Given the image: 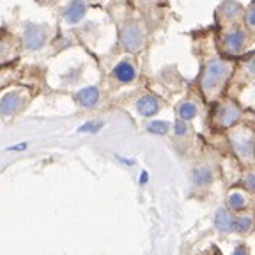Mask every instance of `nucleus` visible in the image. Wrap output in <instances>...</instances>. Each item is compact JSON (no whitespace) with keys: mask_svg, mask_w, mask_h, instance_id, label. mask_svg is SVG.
<instances>
[{"mask_svg":"<svg viewBox=\"0 0 255 255\" xmlns=\"http://www.w3.org/2000/svg\"><path fill=\"white\" fill-rule=\"evenodd\" d=\"M229 71H231V68H229L225 62H222V60H213V62L207 66L206 73H204V78H202L204 92H207V94L215 92L216 89L220 87V84L229 76Z\"/></svg>","mask_w":255,"mask_h":255,"instance_id":"f257e3e1","label":"nucleus"},{"mask_svg":"<svg viewBox=\"0 0 255 255\" xmlns=\"http://www.w3.org/2000/svg\"><path fill=\"white\" fill-rule=\"evenodd\" d=\"M143 44V30L138 23H129L121 32V46L126 52H138Z\"/></svg>","mask_w":255,"mask_h":255,"instance_id":"f03ea898","label":"nucleus"},{"mask_svg":"<svg viewBox=\"0 0 255 255\" xmlns=\"http://www.w3.org/2000/svg\"><path fill=\"white\" fill-rule=\"evenodd\" d=\"M46 43V30L39 25H27L23 32V44L27 50H39Z\"/></svg>","mask_w":255,"mask_h":255,"instance_id":"7ed1b4c3","label":"nucleus"},{"mask_svg":"<svg viewBox=\"0 0 255 255\" xmlns=\"http://www.w3.org/2000/svg\"><path fill=\"white\" fill-rule=\"evenodd\" d=\"M239 117H241V108L232 101L222 105L216 112V121L222 128H231L232 124L238 123Z\"/></svg>","mask_w":255,"mask_h":255,"instance_id":"20e7f679","label":"nucleus"},{"mask_svg":"<svg viewBox=\"0 0 255 255\" xmlns=\"http://www.w3.org/2000/svg\"><path fill=\"white\" fill-rule=\"evenodd\" d=\"M23 101H25L23 94L18 91L5 94L0 100V116H12V114H16V112L23 107Z\"/></svg>","mask_w":255,"mask_h":255,"instance_id":"39448f33","label":"nucleus"},{"mask_svg":"<svg viewBox=\"0 0 255 255\" xmlns=\"http://www.w3.org/2000/svg\"><path fill=\"white\" fill-rule=\"evenodd\" d=\"M232 145H234L236 152H238L239 156H243V158H250L252 156V145H254V136H252V133H247V136H245V133L241 131L239 135H232Z\"/></svg>","mask_w":255,"mask_h":255,"instance_id":"423d86ee","label":"nucleus"},{"mask_svg":"<svg viewBox=\"0 0 255 255\" xmlns=\"http://www.w3.org/2000/svg\"><path fill=\"white\" fill-rule=\"evenodd\" d=\"M85 11H87V5H85L84 0H73L68 5V9L64 11V20L68 23H78L85 16Z\"/></svg>","mask_w":255,"mask_h":255,"instance_id":"0eeeda50","label":"nucleus"},{"mask_svg":"<svg viewBox=\"0 0 255 255\" xmlns=\"http://www.w3.org/2000/svg\"><path fill=\"white\" fill-rule=\"evenodd\" d=\"M136 110H138L140 116L143 117H152L154 114H158L159 110V101L156 100L154 96H142L138 101H136Z\"/></svg>","mask_w":255,"mask_h":255,"instance_id":"6e6552de","label":"nucleus"},{"mask_svg":"<svg viewBox=\"0 0 255 255\" xmlns=\"http://www.w3.org/2000/svg\"><path fill=\"white\" fill-rule=\"evenodd\" d=\"M114 76L119 80L121 84H129V82H133V80H135L136 69H135V66H133L131 62L123 60V62L117 64L116 69H114Z\"/></svg>","mask_w":255,"mask_h":255,"instance_id":"1a4fd4ad","label":"nucleus"},{"mask_svg":"<svg viewBox=\"0 0 255 255\" xmlns=\"http://www.w3.org/2000/svg\"><path fill=\"white\" fill-rule=\"evenodd\" d=\"M245 43H247V34L243 30H231L225 36V46L232 53L241 52L245 48Z\"/></svg>","mask_w":255,"mask_h":255,"instance_id":"9d476101","label":"nucleus"},{"mask_svg":"<svg viewBox=\"0 0 255 255\" xmlns=\"http://www.w3.org/2000/svg\"><path fill=\"white\" fill-rule=\"evenodd\" d=\"M76 101H78L82 107L91 108L94 107L98 101H100V91L98 87H85L76 94Z\"/></svg>","mask_w":255,"mask_h":255,"instance_id":"9b49d317","label":"nucleus"},{"mask_svg":"<svg viewBox=\"0 0 255 255\" xmlns=\"http://www.w3.org/2000/svg\"><path fill=\"white\" fill-rule=\"evenodd\" d=\"M215 225L220 232H231L234 231V216L227 213L225 209H220L215 215Z\"/></svg>","mask_w":255,"mask_h":255,"instance_id":"f8f14e48","label":"nucleus"},{"mask_svg":"<svg viewBox=\"0 0 255 255\" xmlns=\"http://www.w3.org/2000/svg\"><path fill=\"white\" fill-rule=\"evenodd\" d=\"M241 11H243L241 4H238V2H234V0H227V2H225V4H222V7H220L222 16H223V18H227V20L236 18V16H238Z\"/></svg>","mask_w":255,"mask_h":255,"instance_id":"ddd939ff","label":"nucleus"},{"mask_svg":"<svg viewBox=\"0 0 255 255\" xmlns=\"http://www.w3.org/2000/svg\"><path fill=\"white\" fill-rule=\"evenodd\" d=\"M191 179H193V184H197V186H206V184L211 183L213 174L209 168H197V170H193Z\"/></svg>","mask_w":255,"mask_h":255,"instance_id":"4468645a","label":"nucleus"},{"mask_svg":"<svg viewBox=\"0 0 255 255\" xmlns=\"http://www.w3.org/2000/svg\"><path fill=\"white\" fill-rule=\"evenodd\" d=\"M14 59V46L11 41L0 39V64L11 62Z\"/></svg>","mask_w":255,"mask_h":255,"instance_id":"2eb2a0df","label":"nucleus"},{"mask_svg":"<svg viewBox=\"0 0 255 255\" xmlns=\"http://www.w3.org/2000/svg\"><path fill=\"white\" fill-rule=\"evenodd\" d=\"M245 206H247V197H245L243 193H239V191L231 193V197H229V207H231V209L241 211Z\"/></svg>","mask_w":255,"mask_h":255,"instance_id":"dca6fc26","label":"nucleus"},{"mask_svg":"<svg viewBox=\"0 0 255 255\" xmlns=\"http://www.w3.org/2000/svg\"><path fill=\"white\" fill-rule=\"evenodd\" d=\"M195 116H197V107L193 103H190V101H186V103H183L179 107V119L190 121Z\"/></svg>","mask_w":255,"mask_h":255,"instance_id":"f3484780","label":"nucleus"},{"mask_svg":"<svg viewBox=\"0 0 255 255\" xmlns=\"http://www.w3.org/2000/svg\"><path fill=\"white\" fill-rule=\"evenodd\" d=\"M149 133H154V135H165L170 129V124L165 123V121H154L147 126Z\"/></svg>","mask_w":255,"mask_h":255,"instance_id":"a211bd4d","label":"nucleus"},{"mask_svg":"<svg viewBox=\"0 0 255 255\" xmlns=\"http://www.w3.org/2000/svg\"><path fill=\"white\" fill-rule=\"evenodd\" d=\"M250 229H252V218L250 216H241V218L234 220V231L248 232Z\"/></svg>","mask_w":255,"mask_h":255,"instance_id":"6ab92c4d","label":"nucleus"},{"mask_svg":"<svg viewBox=\"0 0 255 255\" xmlns=\"http://www.w3.org/2000/svg\"><path fill=\"white\" fill-rule=\"evenodd\" d=\"M101 126H103V123H85L84 126L80 128V131H85V133H96V131H100Z\"/></svg>","mask_w":255,"mask_h":255,"instance_id":"aec40b11","label":"nucleus"},{"mask_svg":"<svg viewBox=\"0 0 255 255\" xmlns=\"http://www.w3.org/2000/svg\"><path fill=\"white\" fill-rule=\"evenodd\" d=\"M174 133L177 136H183L184 133H186V121H183V119L177 121V123L174 124Z\"/></svg>","mask_w":255,"mask_h":255,"instance_id":"412c9836","label":"nucleus"},{"mask_svg":"<svg viewBox=\"0 0 255 255\" xmlns=\"http://www.w3.org/2000/svg\"><path fill=\"white\" fill-rule=\"evenodd\" d=\"M247 23L248 27H254V5H250V9L247 12Z\"/></svg>","mask_w":255,"mask_h":255,"instance_id":"4be33fe9","label":"nucleus"},{"mask_svg":"<svg viewBox=\"0 0 255 255\" xmlns=\"http://www.w3.org/2000/svg\"><path fill=\"white\" fill-rule=\"evenodd\" d=\"M247 188H248V190H254V174H248V177H247Z\"/></svg>","mask_w":255,"mask_h":255,"instance_id":"5701e85b","label":"nucleus"},{"mask_svg":"<svg viewBox=\"0 0 255 255\" xmlns=\"http://www.w3.org/2000/svg\"><path fill=\"white\" fill-rule=\"evenodd\" d=\"M23 149H27V143H20V145H11V147H9V151H23Z\"/></svg>","mask_w":255,"mask_h":255,"instance_id":"b1692460","label":"nucleus"},{"mask_svg":"<svg viewBox=\"0 0 255 255\" xmlns=\"http://www.w3.org/2000/svg\"><path fill=\"white\" fill-rule=\"evenodd\" d=\"M147 179H149L147 172H142V175H140V184H145L147 183Z\"/></svg>","mask_w":255,"mask_h":255,"instance_id":"393cba45","label":"nucleus"}]
</instances>
